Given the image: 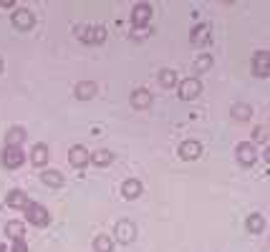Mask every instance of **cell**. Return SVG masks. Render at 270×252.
<instances>
[{"mask_svg":"<svg viewBox=\"0 0 270 252\" xmlns=\"http://www.w3.org/2000/svg\"><path fill=\"white\" fill-rule=\"evenodd\" d=\"M33 23H36V18H33L31 10H15V13H13V25H15L18 30H31Z\"/></svg>","mask_w":270,"mask_h":252,"instance_id":"obj_8","label":"cell"},{"mask_svg":"<svg viewBox=\"0 0 270 252\" xmlns=\"http://www.w3.org/2000/svg\"><path fill=\"white\" fill-rule=\"evenodd\" d=\"M41 179H43V184H48V187H61V184H64V174H61V172H56V169L43 172V174H41Z\"/></svg>","mask_w":270,"mask_h":252,"instance_id":"obj_19","label":"cell"},{"mask_svg":"<svg viewBox=\"0 0 270 252\" xmlns=\"http://www.w3.org/2000/svg\"><path fill=\"white\" fill-rule=\"evenodd\" d=\"M209 66H212V58H209V56H202V58H197V63H195V71L202 73V71H207Z\"/></svg>","mask_w":270,"mask_h":252,"instance_id":"obj_26","label":"cell"},{"mask_svg":"<svg viewBox=\"0 0 270 252\" xmlns=\"http://www.w3.org/2000/svg\"><path fill=\"white\" fill-rule=\"evenodd\" d=\"M88 159H91L94 164H99V167H106V164H111V162H114V154H111V151H106V149H99V151H91V154H88Z\"/></svg>","mask_w":270,"mask_h":252,"instance_id":"obj_16","label":"cell"},{"mask_svg":"<svg viewBox=\"0 0 270 252\" xmlns=\"http://www.w3.org/2000/svg\"><path fill=\"white\" fill-rule=\"evenodd\" d=\"M8 207H20V209H25V204L31 202L28 197H25V192H18V189H13V192H8Z\"/></svg>","mask_w":270,"mask_h":252,"instance_id":"obj_15","label":"cell"},{"mask_svg":"<svg viewBox=\"0 0 270 252\" xmlns=\"http://www.w3.org/2000/svg\"><path fill=\"white\" fill-rule=\"evenodd\" d=\"M253 136H255V141H265L268 139V129L265 126H255V134Z\"/></svg>","mask_w":270,"mask_h":252,"instance_id":"obj_27","label":"cell"},{"mask_svg":"<svg viewBox=\"0 0 270 252\" xmlns=\"http://www.w3.org/2000/svg\"><path fill=\"white\" fill-rule=\"evenodd\" d=\"M149 20H152V5L139 3L134 10H132V23H134L136 28H141V25H146Z\"/></svg>","mask_w":270,"mask_h":252,"instance_id":"obj_7","label":"cell"},{"mask_svg":"<svg viewBox=\"0 0 270 252\" xmlns=\"http://www.w3.org/2000/svg\"><path fill=\"white\" fill-rule=\"evenodd\" d=\"M0 252H5V247H0Z\"/></svg>","mask_w":270,"mask_h":252,"instance_id":"obj_30","label":"cell"},{"mask_svg":"<svg viewBox=\"0 0 270 252\" xmlns=\"http://www.w3.org/2000/svg\"><path fill=\"white\" fill-rule=\"evenodd\" d=\"M237 162H240L243 167H253V164H255V146H253L250 141L237 144Z\"/></svg>","mask_w":270,"mask_h":252,"instance_id":"obj_6","label":"cell"},{"mask_svg":"<svg viewBox=\"0 0 270 252\" xmlns=\"http://www.w3.org/2000/svg\"><path fill=\"white\" fill-rule=\"evenodd\" d=\"M5 232H8L13 240H23V222H8Z\"/></svg>","mask_w":270,"mask_h":252,"instance_id":"obj_24","label":"cell"},{"mask_svg":"<svg viewBox=\"0 0 270 252\" xmlns=\"http://www.w3.org/2000/svg\"><path fill=\"white\" fill-rule=\"evenodd\" d=\"M159 83H162L164 88H172V86H177V73H174V71H169V68H164V71L159 73Z\"/></svg>","mask_w":270,"mask_h":252,"instance_id":"obj_23","label":"cell"},{"mask_svg":"<svg viewBox=\"0 0 270 252\" xmlns=\"http://www.w3.org/2000/svg\"><path fill=\"white\" fill-rule=\"evenodd\" d=\"M122 194H124L127 199H136V197L141 194V182H136V179H127V182L122 184Z\"/></svg>","mask_w":270,"mask_h":252,"instance_id":"obj_17","label":"cell"},{"mask_svg":"<svg viewBox=\"0 0 270 252\" xmlns=\"http://www.w3.org/2000/svg\"><path fill=\"white\" fill-rule=\"evenodd\" d=\"M200 154H202V146H200L197 141H185V144L179 146V156H182V159H187V162L197 159Z\"/></svg>","mask_w":270,"mask_h":252,"instance_id":"obj_11","label":"cell"},{"mask_svg":"<svg viewBox=\"0 0 270 252\" xmlns=\"http://www.w3.org/2000/svg\"><path fill=\"white\" fill-rule=\"evenodd\" d=\"M0 162H3V167H8V169H18V167L25 162V156H23V151H20L18 146H8V149L3 151Z\"/></svg>","mask_w":270,"mask_h":252,"instance_id":"obj_4","label":"cell"},{"mask_svg":"<svg viewBox=\"0 0 270 252\" xmlns=\"http://www.w3.org/2000/svg\"><path fill=\"white\" fill-rule=\"evenodd\" d=\"M23 139H25V131H23L20 126H10V129H8V134H5V141H8V146H18Z\"/></svg>","mask_w":270,"mask_h":252,"instance_id":"obj_18","label":"cell"},{"mask_svg":"<svg viewBox=\"0 0 270 252\" xmlns=\"http://www.w3.org/2000/svg\"><path fill=\"white\" fill-rule=\"evenodd\" d=\"M114 237H116L122 245L134 242V240H136V225H134V222H129V219L116 222V227H114Z\"/></svg>","mask_w":270,"mask_h":252,"instance_id":"obj_3","label":"cell"},{"mask_svg":"<svg viewBox=\"0 0 270 252\" xmlns=\"http://www.w3.org/2000/svg\"><path fill=\"white\" fill-rule=\"evenodd\" d=\"M25 214H28V222H33V225H38V227H43V225L51 222L48 209L41 207V204H36V202H28V204H25Z\"/></svg>","mask_w":270,"mask_h":252,"instance_id":"obj_2","label":"cell"},{"mask_svg":"<svg viewBox=\"0 0 270 252\" xmlns=\"http://www.w3.org/2000/svg\"><path fill=\"white\" fill-rule=\"evenodd\" d=\"M13 252H28L25 242H23V240H15V247H13Z\"/></svg>","mask_w":270,"mask_h":252,"instance_id":"obj_28","label":"cell"},{"mask_svg":"<svg viewBox=\"0 0 270 252\" xmlns=\"http://www.w3.org/2000/svg\"><path fill=\"white\" fill-rule=\"evenodd\" d=\"M94 250L96 252H111L114 250V240H111L109 235H99V237L94 240Z\"/></svg>","mask_w":270,"mask_h":252,"instance_id":"obj_21","label":"cell"},{"mask_svg":"<svg viewBox=\"0 0 270 252\" xmlns=\"http://www.w3.org/2000/svg\"><path fill=\"white\" fill-rule=\"evenodd\" d=\"M68 162H71L73 167H83V164H88V149H83L81 144L71 146V149H68Z\"/></svg>","mask_w":270,"mask_h":252,"instance_id":"obj_9","label":"cell"},{"mask_svg":"<svg viewBox=\"0 0 270 252\" xmlns=\"http://www.w3.org/2000/svg\"><path fill=\"white\" fill-rule=\"evenodd\" d=\"M268 73H270V56H268V51H258V53H255V76L265 78Z\"/></svg>","mask_w":270,"mask_h":252,"instance_id":"obj_10","label":"cell"},{"mask_svg":"<svg viewBox=\"0 0 270 252\" xmlns=\"http://www.w3.org/2000/svg\"><path fill=\"white\" fill-rule=\"evenodd\" d=\"M0 71H3V61H0Z\"/></svg>","mask_w":270,"mask_h":252,"instance_id":"obj_29","label":"cell"},{"mask_svg":"<svg viewBox=\"0 0 270 252\" xmlns=\"http://www.w3.org/2000/svg\"><path fill=\"white\" fill-rule=\"evenodd\" d=\"M76 36L81 43H101L106 38V28L104 25H78Z\"/></svg>","mask_w":270,"mask_h":252,"instance_id":"obj_1","label":"cell"},{"mask_svg":"<svg viewBox=\"0 0 270 252\" xmlns=\"http://www.w3.org/2000/svg\"><path fill=\"white\" fill-rule=\"evenodd\" d=\"M245 227H248V232H250V235H260V232H263V227H265V222H263V217H260V214H250V217H248V222H245Z\"/></svg>","mask_w":270,"mask_h":252,"instance_id":"obj_20","label":"cell"},{"mask_svg":"<svg viewBox=\"0 0 270 252\" xmlns=\"http://www.w3.org/2000/svg\"><path fill=\"white\" fill-rule=\"evenodd\" d=\"M48 154H51V151H48V146H46V144H36V146H33V151H31V162H33V164H38V167H43V164L48 162Z\"/></svg>","mask_w":270,"mask_h":252,"instance_id":"obj_14","label":"cell"},{"mask_svg":"<svg viewBox=\"0 0 270 252\" xmlns=\"http://www.w3.org/2000/svg\"><path fill=\"white\" fill-rule=\"evenodd\" d=\"M94 93H96V83H94V81H81V83H76V99L88 101V99H94Z\"/></svg>","mask_w":270,"mask_h":252,"instance_id":"obj_12","label":"cell"},{"mask_svg":"<svg viewBox=\"0 0 270 252\" xmlns=\"http://www.w3.org/2000/svg\"><path fill=\"white\" fill-rule=\"evenodd\" d=\"M232 116L245 121V119H250V116H253V109H250V106H243V104H237V106L232 109Z\"/></svg>","mask_w":270,"mask_h":252,"instance_id":"obj_25","label":"cell"},{"mask_svg":"<svg viewBox=\"0 0 270 252\" xmlns=\"http://www.w3.org/2000/svg\"><path fill=\"white\" fill-rule=\"evenodd\" d=\"M149 104H152V93L146 88H136L132 93V106L134 109H149Z\"/></svg>","mask_w":270,"mask_h":252,"instance_id":"obj_13","label":"cell"},{"mask_svg":"<svg viewBox=\"0 0 270 252\" xmlns=\"http://www.w3.org/2000/svg\"><path fill=\"white\" fill-rule=\"evenodd\" d=\"M200 91H202V83H200L197 78H187V81H182V83H179V99H185V101L197 99V96H200Z\"/></svg>","mask_w":270,"mask_h":252,"instance_id":"obj_5","label":"cell"},{"mask_svg":"<svg viewBox=\"0 0 270 252\" xmlns=\"http://www.w3.org/2000/svg\"><path fill=\"white\" fill-rule=\"evenodd\" d=\"M209 36H212V33H209V25H197V28L192 30V43H200V46H202V43L209 41Z\"/></svg>","mask_w":270,"mask_h":252,"instance_id":"obj_22","label":"cell"}]
</instances>
